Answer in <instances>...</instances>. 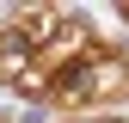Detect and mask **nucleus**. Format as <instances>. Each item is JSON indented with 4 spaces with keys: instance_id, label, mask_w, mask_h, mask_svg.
Here are the masks:
<instances>
[{
    "instance_id": "obj_1",
    "label": "nucleus",
    "mask_w": 129,
    "mask_h": 123,
    "mask_svg": "<svg viewBox=\"0 0 129 123\" xmlns=\"http://www.w3.org/2000/svg\"><path fill=\"white\" fill-rule=\"evenodd\" d=\"M123 19H129V6H123Z\"/></svg>"
}]
</instances>
